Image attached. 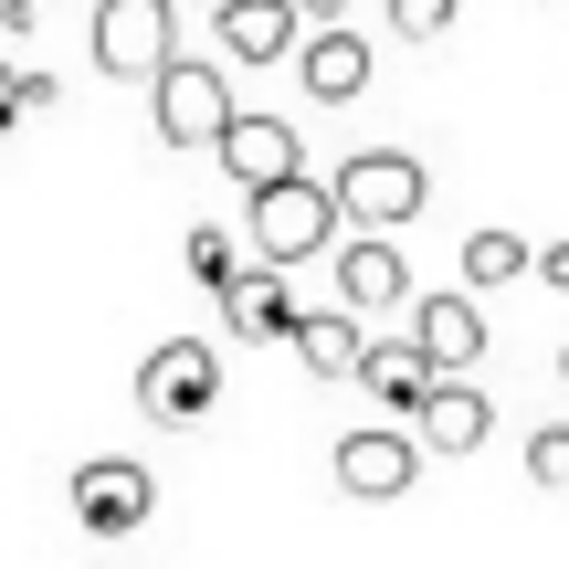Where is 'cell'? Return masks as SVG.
Listing matches in <instances>:
<instances>
[{
  "instance_id": "obj_1",
  "label": "cell",
  "mask_w": 569,
  "mask_h": 569,
  "mask_svg": "<svg viewBox=\"0 0 569 569\" xmlns=\"http://www.w3.org/2000/svg\"><path fill=\"white\" fill-rule=\"evenodd\" d=\"M348 243V211H338V180H274V190H253V264H317V253H338Z\"/></svg>"
},
{
  "instance_id": "obj_2",
  "label": "cell",
  "mask_w": 569,
  "mask_h": 569,
  "mask_svg": "<svg viewBox=\"0 0 569 569\" xmlns=\"http://www.w3.org/2000/svg\"><path fill=\"white\" fill-rule=\"evenodd\" d=\"M180 63V0H96V74L159 84Z\"/></svg>"
},
{
  "instance_id": "obj_3",
  "label": "cell",
  "mask_w": 569,
  "mask_h": 569,
  "mask_svg": "<svg viewBox=\"0 0 569 569\" xmlns=\"http://www.w3.org/2000/svg\"><path fill=\"white\" fill-rule=\"evenodd\" d=\"M148 117H159V138H169V148H222V127L243 117V106H232L222 63L180 53V63L159 74V84H148Z\"/></svg>"
},
{
  "instance_id": "obj_4",
  "label": "cell",
  "mask_w": 569,
  "mask_h": 569,
  "mask_svg": "<svg viewBox=\"0 0 569 569\" xmlns=\"http://www.w3.org/2000/svg\"><path fill=\"white\" fill-rule=\"evenodd\" d=\"M211 401H222V359H211V338H159L138 369V411L148 422H211Z\"/></svg>"
},
{
  "instance_id": "obj_5",
  "label": "cell",
  "mask_w": 569,
  "mask_h": 569,
  "mask_svg": "<svg viewBox=\"0 0 569 569\" xmlns=\"http://www.w3.org/2000/svg\"><path fill=\"white\" fill-rule=\"evenodd\" d=\"M338 211H348V232H401L411 211H422V159L359 148V159L338 169Z\"/></svg>"
},
{
  "instance_id": "obj_6",
  "label": "cell",
  "mask_w": 569,
  "mask_h": 569,
  "mask_svg": "<svg viewBox=\"0 0 569 569\" xmlns=\"http://www.w3.org/2000/svg\"><path fill=\"white\" fill-rule=\"evenodd\" d=\"M148 507H159V475H148L138 453H84V465H74V517H84L96 538L148 528Z\"/></svg>"
},
{
  "instance_id": "obj_7",
  "label": "cell",
  "mask_w": 569,
  "mask_h": 569,
  "mask_svg": "<svg viewBox=\"0 0 569 569\" xmlns=\"http://www.w3.org/2000/svg\"><path fill=\"white\" fill-rule=\"evenodd\" d=\"M411 475H422V432H411V422H359V432L338 443V486L359 496V507L411 496Z\"/></svg>"
},
{
  "instance_id": "obj_8",
  "label": "cell",
  "mask_w": 569,
  "mask_h": 569,
  "mask_svg": "<svg viewBox=\"0 0 569 569\" xmlns=\"http://www.w3.org/2000/svg\"><path fill=\"white\" fill-rule=\"evenodd\" d=\"M327 274H338V306H348L359 327H380L390 306H411V264H401L390 232H348V243L327 253Z\"/></svg>"
},
{
  "instance_id": "obj_9",
  "label": "cell",
  "mask_w": 569,
  "mask_h": 569,
  "mask_svg": "<svg viewBox=\"0 0 569 569\" xmlns=\"http://www.w3.org/2000/svg\"><path fill=\"white\" fill-rule=\"evenodd\" d=\"M296 0H211V32H222V63H284V53H306V32H296Z\"/></svg>"
},
{
  "instance_id": "obj_10",
  "label": "cell",
  "mask_w": 569,
  "mask_h": 569,
  "mask_svg": "<svg viewBox=\"0 0 569 569\" xmlns=\"http://www.w3.org/2000/svg\"><path fill=\"white\" fill-rule=\"evenodd\" d=\"M359 390H369L380 411H401V422H422V401L443 390V369H432V348H422V338H369Z\"/></svg>"
},
{
  "instance_id": "obj_11",
  "label": "cell",
  "mask_w": 569,
  "mask_h": 569,
  "mask_svg": "<svg viewBox=\"0 0 569 569\" xmlns=\"http://www.w3.org/2000/svg\"><path fill=\"white\" fill-rule=\"evenodd\" d=\"M211 159H222L232 180H243V201H253V190H274V180H296V169H306V159H296V127H284V117H232Z\"/></svg>"
},
{
  "instance_id": "obj_12",
  "label": "cell",
  "mask_w": 569,
  "mask_h": 569,
  "mask_svg": "<svg viewBox=\"0 0 569 569\" xmlns=\"http://www.w3.org/2000/svg\"><path fill=\"white\" fill-rule=\"evenodd\" d=\"M222 327H232V338H243V348H274V338H296V284H284V264H253L243 284H232V296H222Z\"/></svg>"
},
{
  "instance_id": "obj_13",
  "label": "cell",
  "mask_w": 569,
  "mask_h": 569,
  "mask_svg": "<svg viewBox=\"0 0 569 569\" xmlns=\"http://www.w3.org/2000/svg\"><path fill=\"white\" fill-rule=\"evenodd\" d=\"M411 338L432 348L443 380H465V369L486 359V306H475V296H422V306H411Z\"/></svg>"
},
{
  "instance_id": "obj_14",
  "label": "cell",
  "mask_w": 569,
  "mask_h": 569,
  "mask_svg": "<svg viewBox=\"0 0 569 569\" xmlns=\"http://www.w3.org/2000/svg\"><path fill=\"white\" fill-rule=\"evenodd\" d=\"M296 84H306L317 106H359V96H369V42H359V32H306Z\"/></svg>"
},
{
  "instance_id": "obj_15",
  "label": "cell",
  "mask_w": 569,
  "mask_h": 569,
  "mask_svg": "<svg viewBox=\"0 0 569 569\" xmlns=\"http://www.w3.org/2000/svg\"><path fill=\"white\" fill-rule=\"evenodd\" d=\"M411 432H422V453H475V443L496 432V401H486L475 380H443V390L422 401V422H411Z\"/></svg>"
},
{
  "instance_id": "obj_16",
  "label": "cell",
  "mask_w": 569,
  "mask_h": 569,
  "mask_svg": "<svg viewBox=\"0 0 569 569\" xmlns=\"http://www.w3.org/2000/svg\"><path fill=\"white\" fill-rule=\"evenodd\" d=\"M296 359L317 369V380H359V359H369V327L348 317V306H317V317L296 327Z\"/></svg>"
},
{
  "instance_id": "obj_17",
  "label": "cell",
  "mask_w": 569,
  "mask_h": 569,
  "mask_svg": "<svg viewBox=\"0 0 569 569\" xmlns=\"http://www.w3.org/2000/svg\"><path fill=\"white\" fill-rule=\"evenodd\" d=\"M517 274H538V253L517 232H465V284H517Z\"/></svg>"
},
{
  "instance_id": "obj_18",
  "label": "cell",
  "mask_w": 569,
  "mask_h": 569,
  "mask_svg": "<svg viewBox=\"0 0 569 569\" xmlns=\"http://www.w3.org/2000/svg\"><path fill=\"white\" fill-rule=\"evenodd\" d=\"M190 274H201V284H211V296H232V284H243V274H253V253H243V243H232V232H222V222H201V232H190Z\"/></svg>"
},
{
  "instance_id": "obj_19",
  "label": "cell",
  "mask_w": 569,
  "mask_h": 569,
  "mask_svg": "<svg viewBox=\"0 0 569 569\" xmlns=\"http://www.w3.org/2000/svg\"><path fill=\"white\" fill-rule=\"evenodd\" d=\"M53 96H63L53 74H32V63H0V138H11L21 117H53Z\"/></svg>"
},
{
  "instance_id": "obj_20",
  "label": "cell",
  "mask_w": 569,
  "mask_h": 569,
  "mask_svg": "<svg viewBox=\"0 0 569 569\" xmlns=\"http://www.w3.org/2000/svg\"><path fill=\"white\" fill-rule=\"evenodd\" d=\"M453 21H465V0H390V32L401 42H443Z\"/></svg>"
},
{
  "instance_id": "obj_21",
  "label": "cell",
  "mask_w": 569,
  "mask_h": 569,
  "mask_svg": "<svg viewBox=\"0 0 569 569\" xmlns=\"http://www.w3.org/2000/svg\"><path fill=\"white\" fill-rule=\"evenodd\" d=\"M528 475H538V486H569V422H538L528 432Z\"/></svg>"
},
{
  "instance_id": "obj_22",
  "label": "cell",
  "mask_w": 569,
  "mask_h": 569,
  "mask_svg": "<svg viewBox=\"0 0 569 569\" xmlns=\"http://www.w3.org/2000/svg\"><path fill=\"white\" fill-rule=\"evenodd\" d=\"M538 284H549V296H569V243H549V253H538Z\"/></svg>"
},
{
  "instance_id": "obj_23",
  "label": "cell",
  "mask_w": 569,
  "mask_h": 569,
  "mask_svg": "<svg viewBox=\"0 0 569 569\" xmlns=\"http://www.w3.org/2000/svg\"><path fill=\"white\" fill-rule=\"evenodd\" d=\"M296 11H306V21H338V11H348V0H296Z\"/></svg>"
},
{
  "instance_id": "obj_24",
  "label": "cell",
  "mask_w": 569,
  "mask_h": 569,
  "mask_svg": "<svg viewBox=\"0 0 569 569\" xmlns=\"http://www.w3.org/2000/svg\"><path fill=\"white\" fill-rule=\"evenodd\" d=\"M559 380H569V348H559Z\"/></svg>"
}]
</instances>
